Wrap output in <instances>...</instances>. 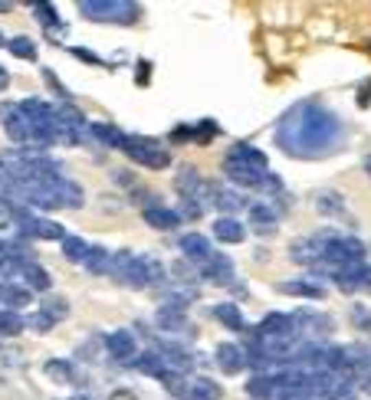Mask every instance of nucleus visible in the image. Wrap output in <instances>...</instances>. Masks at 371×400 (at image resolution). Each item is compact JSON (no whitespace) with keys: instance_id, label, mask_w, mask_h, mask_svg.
<instances>
[{"instance_id":"44","label":"nucleus","mask_w":371,"mask_h":400,"mask_svg":"<svg viewBox=\"0 0 371 400\" xmlns=\"http://www.w3.org/2000/svg\"><path fill=\"white\" fill-rule=\"evenodd\" d=\"M7 86H10V75H7V69H3V66H0V92L7 89Z\"/></svg>"},{"instance_id":"8","label":"nucleus","mask_w":371,"mask_h":400,"mask_svg":"<svg viewBox=\"0 0 371 400\" xmlns=\"http://www.w3.org/2000/svg\"><path fill=\"white\" fill-rule=\"evenodd\" d=\"M105 351L122 361V364H135V335L132 331H112V335H105Z\"/></svg>"},{"instance_id":"41","label":"nucleus","mask_w":371,"mask_h":400,"mask_svg":"<svg viewBox=\"0 0 371 400\" xmlns=\"http://www.w3.org/2000/svg\"><path fill=\"white\" fill-rule=\"evenodd\" d=\"M175 272L181 276V282H188V279H191V269H188V263H184V259H181V263H175Z\"/></svg>"},{"instance_id":"10","label":"nucleus","mask_w":371,"mask_h":400,"mask_svg":"<svg viewBox=\"0 0 371 400\" xmlns=\"http://www.w3.org/2000/svg\"><path fill=\"white\" fill-rule=\"evenodd\" d=\"M276 220H280V207H273V200H260L250 204V223L256 226V233H276Z\"/></svg>"},{"instance_id":"37","label":"nucleus","mask_w":371,"mask_h":400,"mask_svg":"<svg viewBox=\"0 0 371 400\" xmlns=\"http://www.w3.org/2000/svg\"><path fill=\"white\" fill-rule=\"evenodd\" d=\"M145 269H148V285H158V282H164V266L158 263V259L145 256Z\"/></svg>"},{"instance_id":"32","label":"nucleus","mask_w":371,"mask_h":400,"mask_svg":"<svg viewBox=\"0 0 371 400\" xmlns=\"http://www.w3.org/2000/svg\"><path fill=\"white\" fill-rule=\"evenodd\" d=\"M23 331V318L16 311H0V338H14Z\"/></svg>"},{"instance_id":"30","label":"nucleus","mask_w":371,"mask_h":400,"mask_svg":"<svg viewBox=\"0 0 371 400\" xmlns=\"http://www.w3.org/2000/svg\"><path fill=\"white\" fill-rule=\"evenodd\" d=\"M7 49L14 53L16 60H27V62L36 60V43H33L30 36H14V40L7 43Z\"/></svg>"},{"instance_id":"40","label":"nucleus","mask_w":371,"mask_h":400,"mask_svg":"<svg viewBox=\"0 0 371 400\" xmlns=\"http://www.w3.org/2000/svg\"><path fill=\"white\" fill-rule=\"evenodd\" d=\"M109 400H138L132 394V390H125V387H119V390H112V394H109Z\"/></svg>"},{"instance_id":"4","label":"nucleus","mask_w":371,"mask_h":400,"mask_svg":"<svg viewBox=\"0 0 371 400\" xmlns=\"http://www.w3.org/2000/svg\"><path fill=\"white\" fill-rule=\"evenodd\" d=\"M109 276L122 285H132V289H145L148 285V269H145V256H135V252L122 250L112 252V263H109Z\"/></svg>"},{"instance_id":"2","label":"nucleus","mask_w":371,"mask_h":400,"mask_svg":"<svg viewBox=\"0 0 371 400\" xmlns=\"http://www.w3.org/2000/svg\"><path fill=\"white\" fill-rule=\"evenodd\" d=\"M79 14L95 23H135V16L142 14L138 3H122V0H82Z\"/></svg>"},{"instance_id":"36","label":"nucleus","mask_w":371,"mask_h":400,"mask_svg":"<svg viewBox=\"0 0 371 400\" xmlns=\"http://www.w3.org/2000/svg\"><path fill=\"white\" fill-rule=\"evenodd\" d=\"M217 121H201L197 128H194V141H210V138H217Z\"/></svg>"},{"instance_id":"47","label":"nucleus","mask_w":371,"mask_h":400,"mask_svg":"<svg viewBox=\"0 0 371 400\" xmlns=\"http://www.w3.org/2000/svg\"><path fill=\"white\" fill-rule=\"evenodd\" d=\"M0 46H3V36H0Z\"/></svg>"},{"instance_id":"24","label":"nucleus","mask_w":371,"mask_h":400,"mask_svg":"<svg viewBox=\"0 0 371 400\" xmlns=\"http://www.w3.org/2000/svg\"><path fill=\"white\" fill-rule=\"evenodd\" d=\"M135 368L142 370V374H148V377H164L168 374V364H164V357L158 351H145V355L135 357Z\"/></svg>"},{"instance_id":"12","label":"nucleus","mask_w":371,"mask_h":400,"mask_svg":"<svg viewBox=\"0 0 371 400\" xmlns=\"http://www.w3.org/2000/svg\"><path fill=\"white\" fill-rule=\"evenodd\" d=\"M181 252H184V259H188V263H201V266L214 259L210 239L201 237V233H188V237L181 239Z\"/></svg>"},{"instance_id":"21","label":"nucleus","mask_w":371,"mask_h":400,"mask_svg":"<svg viewBox=\"0 0 371 400\" xmlns=\"http://www.w3.org/2000/svg\"><path fill=\"white\" fill-rule=\"evenodd\" d=\"M214 318H217L221 325H227L230 331H243V328H247L243 311H240L234 302H221V305H214Z\"/></svg>"},{"instance_id":"28","label":"nucleus","mask_w":371,"mask_h":400,"mask_svg":"<svg viewBox=\"0 0 371 400\" xmlns=\"http://www.w3.org/2000/svg\"><path fill=\"white\" fill-rule=\"evenodd\" d=\"M109 263H112V252L105 250V246H92L82 266L89 269V272H95V276H102V272H109Z\"/></svg>"},{"instance_id":"6","label":"nucleus","mask_w":371,"mask_h":400,"mask_svg":"<svg viewBox=\"0 0 371 400\" xmlns=\"http://www.w3.org/2000/svg\"><path fill=\"white\" fill-rule=\"evenodd\" d=\"M217 364H221L223 374H240V370L247 368V348L237 344V341H223L217 344Z\"/></svg>"},{"instance_id":"42","label":"nucleus","mask_w":371,"mask_h":400,"mask_svg":"<svg viewBox=\"0 0 371 400\" xmlns=\"http://www.w3.org/2000/svg\"><path fill=\"white\" fill-rule=\"evenodd\" d=\"M148 69H151V66H148V62H145V60L138 62V82H142V86L148 82Z\"/></svg>"},{"instance_id":"7","label":"nucleus","mask_w":371,"mask_h":400,"mask_svg":"<svg viewBox=\"0 0 371 400\" xmlns=\"http://www.w3.org/2000/svg\"><path fill=\"white\" fill-rule=\"evenodd\" d=\"M227 161L230 164H240V167H250V171H260V174H267V154L260 148H253L247 141H237L230 154H227Z\"/></svg>"},{"instance_id":"16","label":"nucleus","mask_w":371,"mask_h":400,"mask_svg":"<svg viewBox=\"0 0 371 400\" xmlns=\"http://www.w3.org/2000/svg\"><path fill=\"white\" fill-rule=\"evenodd\" d=\"M223 174L230 178V184H237V187H263V178L267 174H260V171H250V167H240V164H230L223 161Z\"/></svg>"},{"instance_id":"22","label":"nucleus","mask_w":371,"mask_h":400,"mask_svg":"<svg viewBox=\"0 0 371 400\" xmlns=\"http://www.w3.org/2000/svg\"><path fill=\"white\" fill-rule=\"evenodd\" d=\"M155 322H158V328H164V331H184V328H188L184 309H175V305H161L158 315H155Z\"/></svg>"},{"instance_id":"33","label":"nucleus","mask_w":371,"mask_h":400,"mask_svg":"<svg viewBox=\"0 0 371 400\" xmlns=\"http://www.w3.org/2000/svg\"><path fill=\"white\" fill-rule=\"evenodd\" d=\"M33 16H36V20L43 23L46 30L60 23V14H56V7H49V3H33Z\"/></svg>"},{"instance_id":"34","label":"nucleus","mask_w":371,"mask_h":400,"mask_svg":"<svg viewBox=\"0 0 371 400\" xmlns=\"http://www.w3.org/2000/svg\"><path fill=\"white\" fill-rule=\"evenodd\" d=\"M326 400H358V390H355V384H345V381H339V384L328 390Z\"/></svg>"},{"instance_id":"39","label":"nucleus","mask_w":371,"mask_h":400,"mask_svg":"<svg viewBox=\"0 0 371 400\" xmlns=\"http://www.w3.org/2000/svg\"><path fill=\"white\" fill-rule=\"evenodd\" d=\"M53 325H56V322H53L49 315H43V311H36V315H33V328H36V331H49Z\"/></svg>"},{"instance_id":"17","label":"nucleus","mask_w":371,"mask_h":400,"mask_svg":"<svg viewBox=\"0 0 371 400\" xmlns=\"http://www.w3.org/2000/svg\"><path fill=\"white\" fill-rule=\"evenodd\" d=\"M145 223L148 226H155V230H175L181 223V217H178V210H168V207H161V204H151V207H145Z\"/></svg>"},{"instance_id":"43","label":"nucleus","mask_w":371,"mask_h":400,"mask_svg":"<svg viewBox=\"0 0 371 400\" xmlns=\"http://www.w3.org/2000/svg\"><path fill=\"white\" fill-rule=\"evenodd\" d=\"M73 56H79V60H86V62H99L92 53H86V49H73Z\"/></svg>"},{"instance_id":"14","label":"nucleus","mask_w":371,"mask_h":400,"mask_svg":"<svg viewBox=\"0 0 371 400\" xmlns=\"http://www.w3.org/2000/svg\"><path fill=\"white\" fill-rule=\"evenodd\" d=\"M30 298H33V292L27 285H20V282H0V302L7 305V311L30 305Z\"/></svg>"},{"instance_id":"3","label":"nucleus","mask_w":371,"mask_h":400,"mask_svg":"<svg viewBox=\"0 0 371 400\" xmlns=\"http://www.w3.org/2000/svg\"><path fill=\"white\" fill-rule=\"evenodd\" d=\"M122 151L132 158L135 164L142 167H151V171H161L171 164V154L164 151V145H158L155 138H145V134H125V145Z\"/></svg>"},{"instance_id":"35","label":"nucleus","mask_w":371,"mask_h":400,"mask_svg":"<svg viewBox=\"0 0 371 400\" xmlns=\"http://www.w3.org/2000/svg\"><path fill=\"white\" fill-rule=\"evenodd\" d=\"M352 325H355L358 331H371V311L365 309V305H355V309H352Z\"/></svg>"},{"instance_id":"5","label":"nucleus","mask_w":371,"mask_h":400,"mask_svg":"<svg viewBox=\"0 0 371 400\" xmlns=\"http://www.w3.org/2000/svg\"><path fill=\"white\" fill-rule=\"evenodd\" d=\"M260 341H282V338H296V318L282 315V311H269L267 318L260 322Z\"/></svg>"},{"instance_id":"23","label":"nucleus","mask_w":371,"mask_h":400,"mask_svg":"<svg viewBox=\"0 0 371 400\" xmlns=\"http://www.w3.org/2000/svg\"><path fill=\"white\" fill-rule=\"evenodd\" d=\"M247 394L253 400H273L276 397V381L269 374H253L250 384H247Z\"/></svg>"},{"instance_id":"38","label":"nucleus","mask_w":371,"mask_h":400,"mask_svg":"<svg viewBox=\"0 0 371 400\" xmlns=\"http://www.w3.org/2000/svg\"><path fill=\"white\" fill-rule=\"evenodd\" d=\"M14 223V204L10 200H0V230H7Z\"/></svg>"},{"instance_id":"20","label":"nucleus","mask_w":371,"mask_h":400,"mask_svg":"<svg viewBox=\"0 0 371 400\" xmlns=\"http://www.w3.org/2000/svg\"><path fill=\"white\" fill-rule=\"evenodd\" d=\"M89 134L99 141V145H105V148H122V145H125V134H122L115 125H109V121H95V125H89Z\"/></svg>"},{"instance_id":"26","label":"nucleus","mask_w":371,"mask_h":400,"mask_svg":"<svg viewBox=\"0 0 371 400\" xmlns=\"http://www.w3.org/2000/svg\"><path fill=\"white\" fill-rule=\"evenodd\" d=\"M89 250H92V246L82 237H66V239H63V256H66L69 263H86Z\"/></svg>"},{"instance_id":"31","label":"nucleus","mask_w":371,"mask_h":400,"mask_svg":"<svg viewBox=\"0 0 371 400\" xmlns=\"http://www.w3.org/2000/svg\"><path fill=\"white\" fill-rule=\"evenodd\" d=\"M46 377H53V381H60V384H66V381H73V364L69 361H63V357H53V361H46Z\"/></svg>"},{"instance_id":"9","label":"nucleus","mask_w":371,"mask_h":400,"mask_svg":"<svg viewBox=\"0 0 371 400\" xmlns=\"http://www.w3.org/2000/svg\"><path fill=\"white\" fill-rule=\"evenodd\" d=\"M201 276H204L210 285H230V282H234V263H230V256L214 252V259L201 266Z\"/></svg>"},{"instance_id":"1","label":"nucleus","mask_w":371,"mask_h":400,"mask_svg":"<svg viewBox=\"0 0 371 400\" xmlns=\"http://www.w3.org/2000/svg\"><path fill=\"white\" fill-rule=\"evenodd\" d=\"M339 134H341V125L326 105L302 102L282 119L276 138H280V145L286 148V154L312 158V154H326L339 141Z\"/></svg>"},{"instance_id":"45","label":"nucleus","mask_w":371,"mask_h":400,"mask_svg":"<svg viewBox=\"0 0 371 400\" xmlns=\"http://www.w3.org/2000/svg\"><path fill=\"white\" fill-rule=\"evenodd\" d=\"M10 7H14V3H0V14H7V10H10Z\"/></svg>"},{"instance_id":"13","label":"nucleus","mask_w":371,"mask_h":400,"mask_svg":"<svg viewBox=\"0 0 371 400\" xmlns=\"http://www.w3.org/2000/svg\"><path fill=\"white\" fill-rule=\"evenodd\" d=\"M223 397V387L217 381H210V377H194L188 381V390H184V397L181 400H221Z\"/></svg>"},{"instance_id":"11","label":"nucleus","mask_w":371,"mask_h":400,"mask_svg":"<svg viewBox=\"0 0 371 400\" xmlns=\"http://www.w3.org/2000/svg\"><path fill=\"white\" fill-rule=\"evenodd\" d=\"M207 200H210V207H217L223 217H230V213H237V210L247 207V200H243L237 191H223L217 184H207Z\"/></svg>"},{"instance_id":"19","label":"nucleus","mask_w":371,"mask_h":400,"mask_svg":"<svg viewBox=\"0 0 371 400\" xmlns=\"http://www.w3.org/2000/svg\"><path fill=\"white\" fill-rule=\"evenodd\" d=\"M20 276H23V285H27L30 292H49V285H53L49 272H46L40 263H33V259L23 266V272H20Z\"/></svg>"},{"instance_id":"29","label":"nucleus","mask_w":371,"mask_h":400,"mask_svg":"<svg viewBox=\"0 0 371 400\" xmlns=\"http://www.w3.org/2000/svg\"><path fill=\"white\" fill-rule=\"evenodd\" d=\"M82 187L76 184V180H69V178H63L60 180V204L63 207H82Z\"/></svg>"},{"instance_id":"18","label":"nucleus","mask_w":371,"mask_h":400,"mask_svg":"<svg viewBox=\"0 0 371 400\" xmlns=\"http://www.w3.org/2000/svg\"><path fill=\"white\" fill-rule=\"evenodd\" d=\"M3 128H7V134H10L14 141H33V138H36L33 121L27 119V115H20V108H16L10 119H3Z\"/></svg>"},{"instance_id":"46","label":"nucleus","mask_w":371,"mask_h":400,"mask_svg":"<svg viewBox=\"0 0 371 400\" xmlns=\"http://www.w3.org/2000/svg\"><path fill=\"white\" fill-rule=\"evenodd\" d=\"M365 167H368V174H371V158H368V161H365Z\"/></svg>"},{"instance_id":"25","label":"nucleus","mask_w":371,"mask_h":400,"mask_svg":"<svg viewBox=\"0 0 371 400\" xmlns=\"http://www.w3.org/2000/svg\"><path fill=\"white\" fill-rule=\"evenodd\" d=\"M280 289L286 292V296H302V298H322L326 296V289H322V285H315V282H302V279L282 282Z\"/></svg>"},{"instance_id":"27","label":"nucleus","mask_w":371,"mask_h":400,"mask_svg":"<svg viewBox=\"0 0 371 400\" xmlns=\"http://www.w3.org/2000/svg\"><path fill=\"white\" fill-rule=\"evenodd\" d=\"M40 311L43 315H49L53 322H63V318H69V298L63 296H46L43 305H40Z\"/></svg>"},{"instance_id":"15","label":"nucleus","mask_w":371,"mask_h":400,"mask_svg":"<svg viewBox=\"0 0 371 400\" xmlns=\"http://www.w3.org/2000/svg\"><path fill=\"white\" fill-rule=\"evenodd\" d=\"M214 239H221V243H243L247 230H243V223L237 217H217L214 220Z\"/></svg>"}]
</instances>
